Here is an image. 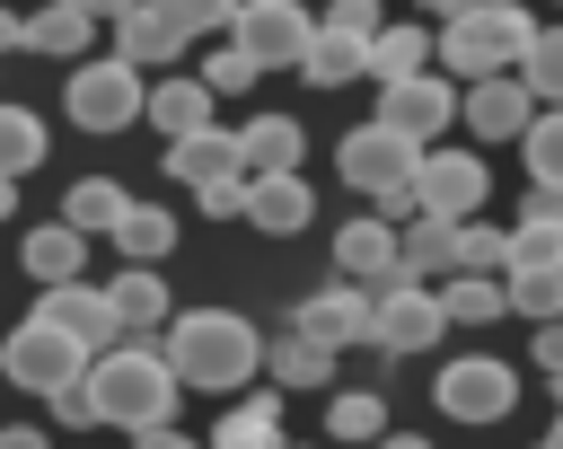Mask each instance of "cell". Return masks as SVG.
<instances>
[{
  "instance_id": "1",
  "label": "cell",
  "mask_w": 563,
  "mask_h": 449,
  "mask_svg": "<svg viewBox=\"0 0 563 449\" xmlns=\"http://www.w3.org/2000/svg\"><path fill=\"white\" fill-rule=\"evenodd\" d=\"M158 352H167L176 387H202V396H229V387L264 379V335L238 308H176L158 326Z\"/></svg>"
},
{
  "instance_id": "2",
  "label": "cell",
  "mask_w": 563,
  "mask_h": 449,
  "mask_svg": "<svg viewBox=\"0 0 563 449\" xmlns=\"http://www.w3.org/2000/svg\"><path fill=\"white\" fill-rule=\"evenodd\" d=\"M79 387H88V414L114 423V431H158V423H176V370H167V352L141 343V335L88 352V379H79Z\"/></svg>"
},
{
  "instance_id": "3",
  "label": "cell",
  "mask_w": 563,
  "mask_h": 449,
  "mask_svg": "<svg viewBox=\"0 0 563 449\" xmlns=\"http://www.w3.org/2000/svg\"><path fill=\"white\" fill-rule=\"evenodd\" d=\"M528 35H537V18L519 0H475V9H457V18L431 26V70L440 79H466V88L475 79H501V70H519Z\"/></svg>"
},
{
  "instance_id": "4",
  "label": "cell",
  "mask_w": 563,
  "mask_h": 449,
  "mask_svg": "<svg viewBox=\"0 0 563 449\" xmlns=\"http://www.w3.org/2000/svg\"><path fill=\"white\" fill-rule=\"evenodd\" d=\"M220 35H229V53H246V62H255V79H264V70H299V53H308L317 18H308L299 0H238Z\"/></svg>"
},
{
  "instance_id": "5",
  "label": "cell",
  "mask_w": 563,
  "mask_h": 449,
  "mask_svg": "<svg viewBox=\"0 0 563 449\" xmlns=\"http://www.w3.org/2000/svg\"><path fill=\"white\" fill-rule=\"evenodd\" d=\"M62 97H70V123H79V132H123V123H141L150 79H141L132 62H114V53H106V62L88 53V62L70 70V88H62Z\"/></svg>"
},
{
  "instance_id": "6",
  "label": "cell",
  "mask_w": 563,
  "mask_h": 449,
  "mask_svg": "<svg viewBox=\"0 0 563 449\" xmlns=\"http://www.w3.org/2000/svg\"><path fill=\"white\" fill-rule=\"evenodd\" d=\"M484 194H493L484 150H449V141H431V150L413 158V202H422L431 220H475Z\"/></svg>"
},
{
  "instance_id": "7",
  "label": "cell",
  "mask_w": 563,
  "mask_h": 449,
  "mask_svg": "<svg viewBox=\"0 0 563 449\" xmlns=\"http://www.w3.org/2000/svg\"><path fill=\"white\" fill-rule=\"evenodd\" d=\"M88 370V352L62 335V326H44V317H26L9 343H0V387H26V396H53V387H70Z\"/></svg>"
},
{
  "instance_id": "8",
  "label": "cell",
  "mask_w": 563,
  "mask_h": 449,
  "mask_svg": "<svg viewBox=\"0 0 563 449\" xmlns=\"http://www.w3.org/2000/svg\"><path fill=\"white\" fill-rule=\"evenodd\" d=\"M369 123H387L396 141H413V150H431L449 123H457V79H440V70H413V79H387L378 88V114Z\"/></svg>"
},
{
  "instance_id": "9",
  "label": "cell",
  "mask_w": 563,
  "mask_h": 449,
  "mask_svg": "<svg viewBox=\"0 0 563 449\" xmlns=\"http://www.w3.org/2000/svg\"><path fill=\"white\" fill-rule=\"evenodd\" d=\"M431 396H440L449 423H501V414L519 405V370L493 361V352H466V361H449V370L431 379Z\"/></svg>"
},
{
  "instance_id": "10",
  "label": "cell",
  "mask_w": 563,
  "mask_h": 449,
  "mask_svg": "<svg viewBox=\"0 0 563 449\" xmlns=\"http://www.w3.org/2000/svg\"><path fill=\"white\" fill-rule=\"evenodd\" d=\"M440 335H449V317H440V299H431L422 282L369 291V335H361V343H378V352H431Z\"/></svg>"
},
{
  "instance_id": "11",
  "label": "cell",
  "mask_w": 563,
  "mask_h": 449,
  "mask_svg": "<svg viewBox=\"0 0 563 449\" xmlns=\"http://www.w3.org/2000/svg\"><path fill=\"white\" fill-rule=\"evenodd\" d=\"M413 158H422V150H413V141H396L387 123H361V132H343V150H334L343 185H352V194H369V202H378L387 185H413Z\"/></svg>"
},
{
  "instance_id": "12",
  "label": "cell",
  "mask_w": 563,
  "mask_h": 449,
  "mask_svg": "<svg viewBox=\"0 0 563 449\" xmlns=\"http://www.w3.org/2000/svg\"><path fill=\"white\" fill-rule=\"evenodd\" d=\"M35 317H44V326H62L79 352L123 343V317H114V308H106V291H88V282H53V291H35Z\"/></svg>"
},
{
  "instance_id": "13",
  "label": "cell",
  "mask_w": 563,
  "mask_h": 449,
  "mask_svg": "<svg viewBox=\"0 0 563 449\" xmlns=\"http://www.w3.org/2000/svg\"><path fill=\"white\" fill-rule=\"evenodd\" d=\"M290 335H308V343H325V352L361 343V335H369V291H361V282H325V291H308L299 317H290Z\"/></svg>"
},
{
  "instance_id": "14",
  "label": "cell",
  "mask_w": 563,
  "mask_h": 449,
  "mask_svg": "<svg viewBox=\"0 0 563 449\" xmlns=\"http://www.w3.org/2000/svg\"><path fill=\"white\" fill-rule=\"evenodd\" d=\"M457 114H466V132H475V141H519V132H528L545 106H537V97H528V88L501 70V79H475V88L457 97Z\"/></svg>"
},
{
  "instance_id": "15",
  "label": "cell",
  "mask_w": 563,
  "mask_h": 449,
  "mask_svg": "<svg viewBox=\"0 0 563 449\" xmlns=\"http://www.w3.org/2000/svg\"><path fill=\"white\" fill-rule=\"evenodd\" d=\"M264 238H299L308 220H317V194H308V176L299 167H273V176H246V202H238Z\"/></svg>"
},
{
  "instance_id": "16",
  "label": "cell",
  "mask_w": 563,
  "mask_h": 449,
  "mask_svg": "<svg viewBox=\"0 0 563 449\" xmlns=\"http://www.w3.org/2000/svg\"><path fill=\"white\" fill-rule=\"evenodd\" d=\"M334 264H343V282H361V291H387V282H405V264H396V229L369 211V220H352V229H334Z\"/></svg>"
},
{
  "instance_id": "17",
  "label": "cell",
  "mask_w": 563,
  "mask_h": 449,
  "mask_svg": "<svg viewBox=\"0 0 563 449\" xmlns=\"http://www.w3.org/2000/svg\"><path fill=\"white\" fill-rule=\"evenodd\" d=\"M106 53H114V62H132V70H167V62L185 53V35H176L150 0H132V9L106 26Z\"/></svg>"
},
{
  "instance_id": "18",
  "label": "cell",
  "mask_w": 563,
  "mask_h": 449,
  "mask_svg": "<svg viewBox=\"0 0 563 449\" xmlns=\"http://www.w3.org/2000/svg\"><path fill=\"white\" fill-rule=\"evenodd\" d=\"M396 264H405V282H431V273H457V220H431V211H413V220H396Z\"/></svg>"
},
{
  "instance_id": "19",
  "label": "cell",
  "mask_w": 563,
  "mask_h": 449,
  "mask_svg": "<svg viewBox=\"0 0 563 449\" xmlns=\"http://www.w3.org/2000/svg\"><path fill=\"white\" fill-rule=\"evenodd\" d=\"M106 308H114V317H123V335H141V343H150V335L176 317V299H167V282H158L150 264L114 273V282H106Z\"/></svg>"
},
{
  "instance_id": "20",
  "label": "cell",
  "mask_w": 563,
  "mask_h": 449,
  "mask_svg": "<svg viewBox=\"0 0 563 449\" xmlns=\"http://www.w3.org/2000/svg\"><path fill=\"white\" fill-rule=\"evenodd\" d=\"M141 123H158L167 141H185V132H202V123H211V88L167 70V79H150V97H141Z\"/></svg>"
},
{
  "instance_id": "21",
  "label": "cell",
  "mask_w": 563,
  "mask_h": 449,
  "mask_svg": "<svg viewBox=\"0 0 563 449\" xmlns=\"http://www.w3.org/2000/svg\"><path fill=\"white\" fill-rule=\"evenodd\" d=\"M167 176H185V185H211V176H246V167H238V132H229V123H202V132L167 141Z\"/></svg>"
},
{
  "instance_id": "22",
  "label": "cell",
  "mask_w": 563,
  "mask_h": 449,
  "mask_svg": "<svg viewBox=\"0 0 563 449\" xmlns=\"http://www.w3.org/2000/svg\"><path fill=\"white\" fill-rule=\"evenodd\" d=\"M26 273H35V291H53V282H79L88 273V238L70 229V220H44V229H26Z\"/></svg>"
},
{
  "instance_id": "23",
  "label": "cell",
  "mask_w": 563,
  "mask_h": 449,
  "mask_svg": "<svg viewBox=\"0 0 563 449\" xmlns=\"http://www.w3.org/2000/svg\"><path fill=\"white\" fill-rule=\"evenodd\" d=\"M202 449H282V396L273 387H255L246 405H229L220 423H211V440Z\"/></svg>"
},
{
  "instance_id": "24",
  "label": "cell",
  "mask_w": 563,
  "mask_h": 449,
  "mask_svg": "<svg viewBox=\"0 0 563 449\" xmlns=\"http://www.w3.org/2000/svg\"><path fill=\"white\" fill-rule=\"evenodd\" d=\"M238 167H246V176L299 167V123H290V114H255V123H238Z\"/></svg>"
},
{
  "instance_id": "25",
  "label": "cell",
  "mask_w": 563,
  "mask_h": 449,
  "mask_svg": "<svg viewBox=\"0 0 563 449\" xmlns=\"http://www.w3.org/2000/svg\"><path fill=\"white\" fill-rule=\"evenodd\" d=\"M413 70H431V26H378L369 35V79L387 88V79H413Z\"/></svg>"
},
{
  "instance_id": "26",
  "label": "cell",
  "mask_w": 563,
  "mask_h": 449,
  "mask_svg": "<svg viewBox=\"0 0 563 449\" xmlns=\"http://www.w3.org/2000/svg\"><path fill=\"white\" fill-rule=\"evenodd\" d=\"M299 70H308L317 88H352V79H369V44H352V35H334V26H317V35H308V53H299Z\"/></svg>"
},
{
  "instance_id": "27",
  "label": "cell",
  "mask_w": 563,
  "mask_h": 449,
  "mask_svg": "<svg viewBox=\"0 0 563 449\" xmlns=\"http://www.w3.org/2000/svg\"><path fill=\"white\" fill-rule=\"evenodd\" d=\"M88 44H97V26H88L79 9H62V0H44V9L26 18V53H62V62H88Z\"/></svg>"
},
{
  "instance_id": "28",
  "label": "cell",
  "mask_w": 563,
  "mask_h": 449,
  "mask_svg": "<svg viewBox=\"0 0 563 449\" xmlns=\"http://www.w3.org/2000/svg\"><path fill=\"white\" fill-rule=\"evenodd\" d=\"M123 211H132V194H123L114 176H79V185H70V202H62V220H70L79 238H106Z\"/></svg>"
},
{
  "instance_id": "29",
  "label": "cell",
  "mask_w": 563,
  "mask_h": 449,
  "mask_svg": "<svg viewBox=\"0 0 563 449\" xmlns=\"http://www.w3.org/2000/svg\"><path fill=\"white\" fill-rule=\"evenodd\" d=\"M431 299H440V317H449V326H493V317H510L493 273H449V291H431Z\"/></svg>"
},
{
  "instance_id": "30",
  "label": "cell",
  "mask_w": 563,
  "mask_h": 449,
  "mask_svg": "<svg viewBox=\"0 0 563 449\" xmlns=\"http://www.w3.org/2000/svg\"><path fill=\"white\" fill-rule=\"evenodd\" d=\"M264 379L273 387H317V379H334V352L308 343V335H282V343H264Z\"/></svg>"
},
{
  "instance_id": "31",
  "label": "cell",
  "mask_w": 563,
  "mask_h": 449,
  "mask_svg": "<svg viewBox=\"0 0 563 449\" xmlns=\"http://www.w3.org/2000/svg\"><path fill=\"white\" fill-rule=\"evenodd\" d=\"M510 79H519V88H528L537 106H563V26H537Z\"/></svg>"
},
{
  "instance_id": "32",
  "label": "cell",
  "mask_w": 563,
  "mask_h": 449,
  "mask_svg": "<svg viewBox=\"0 0 563 449\" xmlns=\"http://www.w3.org/2000/svg\"><path fill=\"white\" fill-rule=\"evenodd\" d=\"M106 238H114V247H123V255H132V264H158V255H167V247H176V220H167V211H158V202H132V211H123V220H114V229H106Z\"/></svg>"
},
{
  "instance_id": "33",
  "label": "cell",
  "mask_w": 563,
  "mask_h": 449,
  "mask_svg": "<svg viewBox=\"0 0 563 449\" xmlns=\"http://www.w3.org/2000/svg\"><path fill=\"white\" fill-rule=\"evenodd\" d=\"M325 431H334L343 449H369V440L387 431V405H378L369 387H352V396H334V405H325Z\"/></svg>"
},
{
  "instance_id": "34",
  "label": "cell",
  "mask_w": 563,
  "mask_h": 449,
  "mask_svg": "<svg viewBox=\"0 0 563 449\" xmlns=\"http://www.w3.org/2000/svg\"><path fill=\"white\" fill-rule=\"evenodd\" d=\"M501 308H519V317H563V264H545V273H501Z\"/></svg>"
},
{
  "instance_id": "35",
  "label": "cell",
  "mask_w": 563,
  "mask_h": 449,
  "mask_svg": "<svg viewBox=\"0 0 563 449\" xmlns=\"http://www.w3.org/2000/svg\"><path fill=\"white\" fill-rule=\"evenodd\" d=\"M26 167H44V123H35L26 106H0V176L18 185Z\"/></svg>"
},
{
  "instance_id": "36",
  "label": "cell",
  "mask_w": 563,
  "mask_h": 449,
  "mask_svg": "<svg viewBox=\"0 0 563 449\" xmlns=\"http://www.w3.org/2000/svg\"><path fill=\"white\" fill-rule=\"evenodd\" d=\"M528 185H545V194H563V106H545L528 132Z\"/></svg>"
},
{
  "instance_id": "37",
  "label": "cell",
  "mask_w": 563,
  "mask_h": 449,
  "mask_svg": "<svg viewBox=\"0 0 563 449\" xmlns=\"http://www.w3.org/2000/svg\"><path fill=\"white\" fill-rule=\"evenodd\" d=\"M563 264V220H510V264L501 273H545Z\"/></svg>"
},
{
  "instance_id": "38",
  "label": "cell",
  "mask_w": 563,
  "mask_h": 449,
  "mask_svg": "<svg viewBox=\"0 0 563 449\" xmlns=\"http://www.w3.org/2000/svg\"><path fill=\"white\" fill-rule=\"evenodd\" d=\"M501 264H510V229L457 220V273H493V282H501Z\"/></svg>"
},
{
  "instance_id": "39",
  "label": "cell",
  "mask_w": 563,
  "mask_h": 449,
  "mask_svg": "<svg viewBox=\"0 0 563 449\" xmlns=\"http://www.w3.org/2000/svg\"><path fill=\"white\" fill-rule=\"evenodd\" d=\"M150 9H158V18H167V26L185 35V44H194V35H220L238 0H150Z\"/></svg>"
},
{
  "instance_id": "40",
  "label": "cell",
  "mask_w": 563,
  "mask_h": 449,
  "mask_svg": "<svg viewBox=\"0 0 563 449\" xmlns=\"http://www.w3.org/2000/svg\"><path fill=\"white\" fill-rule=\"evenodd\" d=\"M317 26H334V35H352V44H369V35L387 26V9H378V0H334V9L317 18Z\"/></svg>"
},
{
  "instance_id": "41",
  "label": "cell",
  "mask_w": 563,
  "mask_h": 449,
  "mask_svg": "<svg viewBox=\"0 0 563 449\" xmlns=\"http://www.w3.org/2000/svg\"><path fill=\"white\" fill-rule=\"evenodd\" d=\"M202 88H211V97H238V88H255V62H246V53H229V44H220V53H211V62H202Z\"/></svg>"
},
{
  "instance_id": "42",
  "label": "cell",
  "mask_w": 563,
  "mask_h": 449,
  "mask_svg": "<svg viewBox=\"0 0 563 449\" xmlns=\"http://www.w3.org/2000/svg\"><path fill=\"white\" fill-rule=\"evenodd\" d=\"M194 202H202L211 220H229V211L246 202V176H211V185H194Z\"/></svg>"
},
{
  "instance_id": "43",
  "label": "cell",
  "mask_w": 563,
  "mask_h": 449,
  "mask_svg": "<svg viewBox=\"0 0 563 449\" xmlns=\"http://www.w3.org/2000/svg\"><path fill=\"white\" fill-rule=\"evenodd\" d=\"M79 379H88V370H79ZM79 379L44 396V405H53V423H70V431H79V423H97V414H88V387H79Z\"/></svg>"
},
{
  "instance_id": "44",
  "label": "cell",
  "mask_w": 563,
  "mask_h": 449,
  "mask_svg": "<svg viewBox=\"0 0 563 449\" xmlns=\"http://www.w3.org/2000/svg\"><path fill=\"white\" fill-rule=\"evenodd\" d=\"M528 352H537V370H545V379H554V370H563V317H545V326H537V343H528Z\"/></svg>"
},
{
  "instance_id": "45",
  "label": "cell",
  "mask_w": 563,
  "mask_h": 449,
  "mask_svg": "<svg viewBox=\"0 0 563 449\" xmlns=\"http://www.w3.org/2000/svg\"><path fill=\"white\" fill-rule=\"evenodd\" d=\"M519 220H563V194H545V185H528V202H519Z\"/></svg>"
},
{
  "instance_id": "46",
  "label": "cell",
  "mask_w": 563,
  "mask_h": 449,
  "mask_svg": "<svg viewBox=\"0 0 563 449\" xmlns=\"http://www.w3.org/2000/svg\"><path fill=\"white\" fill-rule=\"evenodd\" d=\"M62 9H79V18H88V26H114V18H123V9H132V0H62Z\"/></svg>"
},
{
  "instance_id": "47",
  "label": "cell",
  "mask_w": 563,
  "mask_h": 449,
  "mask_svg": "<svg viewBox=\"0 0 563 449\" xmlns=\"http://www.w3.org/2000/svg\"><path fill=\"white\" fill-rule=\"evenodd\" d=\"M132 449H202V440H185L176 423H158V431H132Z\"/></svg>"
},
{
  "instance_id": "48",
  "label": "cell",
  "mask_w": 563,
  "mask_h": 449,
  "mask_svg": "<svg viewBox=\"0 0 563 449\" xmlns=\"http://www.w3.org/2000/svg\"><path fill=\"white\" fill-rule=\"evenodd\" d=\"M0 449H53V440H44L35 423H0Z\"/></svg>"
},
{
  "instance_id": "49",
  "label": "cell",
  "mask_w": 563,
  "mask_h": 449,
  "mask_svg": "<svg viewBox=\"0 0 563 449\" xmlns=\"http://www.w3.org/2000/svg\"><path fill=\"white\" fill-rule=\"evenodd\" d=\"M0 53H26V18L18 9H0Z\"/></svg>"
},
{
  "instance_id": "50",
  "label": "cell",
  "mask_w": 563,
  "mask_h": 449,
  "mask_svg": "<svg viewBox=\"0 0 563 449\" xmlns=\"http://www.w3.org/2000/svg\"><path fill=\"white\" fill-rule=\"evenodd\" d=\"M369 449H431V440H422V431H378Z\"/></svg>"
},
{
  "instance_id": "51",
  "label": "cell",
  "mask_w": 563,
  "mask_h": 449,
  "mask_svg": "<svg viewBox=\"0 0 563 449\" xmlns=\"http://www.w3.org/2000/svg\"><path fill=\"white\" fill-rule=\"evenodd\" d=\"M422 9H431V18H457V9H475V0H422Z\"/></svg>"
},
{
  "instance_id": "52",
  "label": "cell",
  "mask_w": 563,
  "mask_h": 449,
  "mask_svg": "<svg viewBox=\"0 0 563 449\" xmlns=\"http://www.w3.org/2000/svg\"><path fill=\"white\" fill-rule=\"evenodd\" d=\"M9 211H18V185H9V176H0V220H9Z\"/></svg>"
},
{
  "instance_id": "53",
  "label": "cell",
  "mask_w": 563,
  "mask_h": 449,
  "mask_svg": "<svg viewBox=\"0 0 563 449\" xmlns=\"http://www.w3.org/2000/svg\"><path fill=\"white\" fill-rule=\"evenodd\" d=\"M545 449H563V414H554V431H545Z\"/></svg>"
},
{
  "instance_id": "54",
  "label": "cell",
  "mask_w": 563,
  "mask_h": 449,
  "mask_svg": "<svg viewBox=\"0 0 563 449\" xmlns=\"http://www.w3.org/2000/svg\"><path fill=\"white\" fill-rule=\"evenodd\" d=\"M554 405H563V370H554Z\"/></svg>"
},
{
  "instance_id": "55",
  "label": "cell",
  "mask_w": 563,
  "mask_h": 449,
  "mask_svg": "<svg viewBox=\"0 0 563 449\" xmlns=\"http://www.w3.org/2000/svg\"><path fill=\"white\" fill-rule=\"evenodd\" d=\"M0 9H9V0H0Z\"/></svg>"
},
{
  "instance_id": "56",
  "label": "cell",
  "mask_w": 563,
  "mask_h": 449,
  "mask_svg": "<svg viewBox=\"0 0 563 449\" xmlns=\"http://www.w3.org/2000/svg\"><path fill=\"white\" fill-rule=\"evenodd\" d=\"M537 449H545V440H537Z\"/></svg>"
}]
</instances>
